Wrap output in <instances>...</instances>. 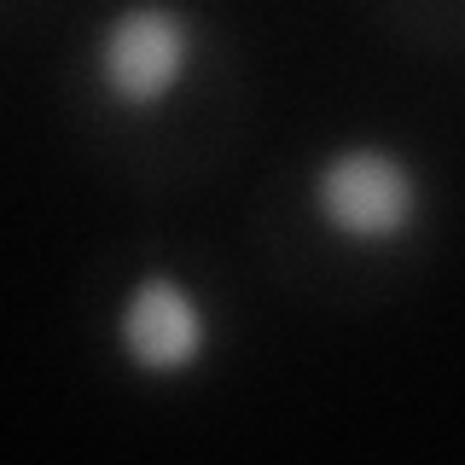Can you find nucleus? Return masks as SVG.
<instances>
[{
  "label": "nucleus",
  "instance_id": "nucleus-3",
  "mask_svg": "<svg viewBox=\"0 0 465 465\" xmlns=\"http://www.w3.org/2000/svg\"><path fill=\"white\" fill-rule=\"evenodd\" d=\"M116 349L140 378H186L210 355V309L181 273L140 268L116 302Z\"/></svg>",
  "mask_w": 465,
  "mask_h": 465
},
{
  "label": "nucleus",
  "instance_id": "nucleus-1",
  "mask_svg": "<svg viewBox=\"0 0 465 465\" xmlns=\"http://www.w3.org/2000/svg\"><path fill=\"white\" fill-rule=\"evenodd\" d=\"M309 210L349 251H384V244H401L425 215V181L396 145L349 140L314 163Z\"/></svg>",
  "mask_w": 465,
  "mask_h": 465
},
{
  "label": "nucleus",
  "instance_id": "nucleus-2",
  "mask_svg": "<svg viewBox=\"0 0 465 465\" xmlns=\"http://www.w3.org/2000/svg\"><path fill=\"white\" fill-rule=\"evenodd\" d=\"M198 64V24L169 0H123L94 41L99 94L116 111H163Z\"/></svg>",
  "mask_w": 465,
  "mask_h": 465
}]
</instances>
